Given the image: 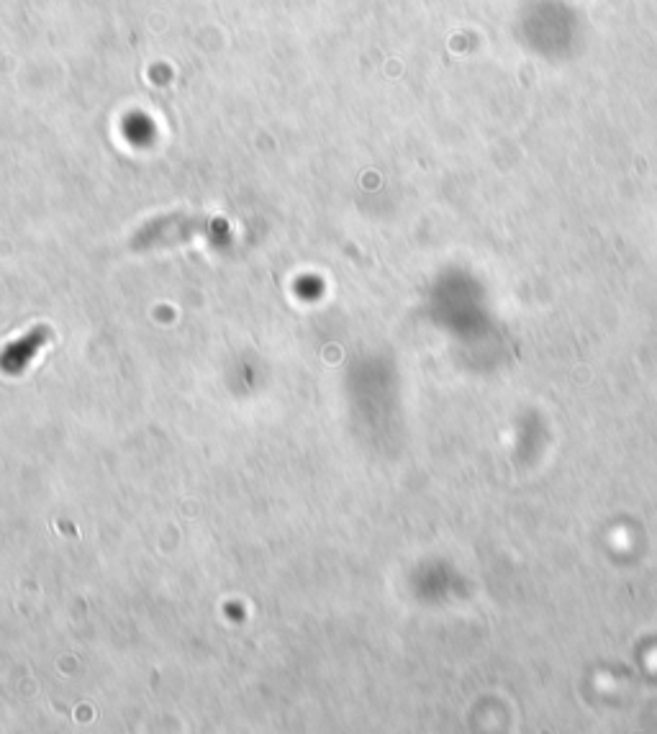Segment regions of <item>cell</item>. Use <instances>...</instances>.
<instances>
[{"label":"cell","instance_id":"6da1fadb","mask_svg":"<svg viewBox=\"0 0 657 734\" xmlns=\"http://www.w3.org/2000/svg\"><path fill=\"white\" fill-rule=\"evenodd\" d=\"M219 234H226V221L214 219V216H203V214H167L157 216L149 224H144L142 229L134 234L131 239V249L137 252H147V249H165L175 247V244H185L190 239L206 237L216 239Z\"/></svg>","mask_w":657,"mask_h":734},{"label":"cell","instance_id":"7a4b0ae2","mask_svg":"<svg viewBox=\"0 0 657 734\" xmlns=\"http://www.w3.org/2000/svg\"><path fill=\"white\" fill-rule=\"evenodd\" d=\"M49 339V329H34V332L24 334L21 339H16L13 344H8L6 352L0 355V367L6 370V373L16 375L21 373L36 355L42 350L44 344Z\"/></svg>","mask_w":657,"mask_h":734}]
</instances>
